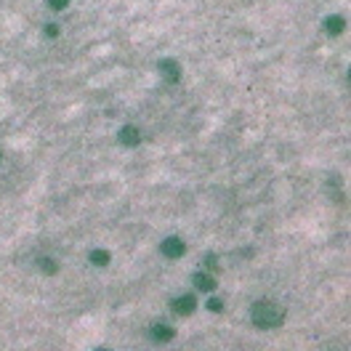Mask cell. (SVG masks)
<instances>
[{
	"instance_id": "cell-4",
	"label": "cell",
	"mask_w": 351,
	"mask_h": 351,
	"mask_svg": "<svg viewBox=\"0 0 351 351\" xmlns=\"http://www.w3.org/2000/svg\"><path fill=\"white\" fill-rule=\"evenodd\" d=\"M184 250H186V247H184V242H181L178 237H170V239H165V242H162V253H165V255H173V258H176V255H181Z\"/></svg>"
},
{
	"instance_id": "cell-3",
	"label": "cell",
	"mask_w": 351,
	"mask_h": 351,
	"mask_svg": "<svg viewBox=\"0 0 351 351\" xmlns=\"http://www.w3.org/2000/svg\"><path fill=\"white\" fill-rule=\"evenodd\" d=\"M192 282H194V287H197V290H202V293L216 290V279L210 277V274H202V271H197V274L192 277Z\"/></svg>"
},
{
	"instance_id": "cell-14",
	"label": "cell",
	"mask_w": 351,
	"mask_h": 351,
	"mask_svg": "<svg viewBox=\"0 0 351 351\" xmlns=\"http://www.w3.org/2000/svg\"><path fill=\"white\" fill-rule=\"evenodd\" d=\"M99 351H104V349H99Z\"/></svg>"
},
{
	"instance_id": "cell-11",
	"label": "cell",
	"mask_w": 351,
	"mask_h": 351,
	"mask_svg": "<svg viewBox=\"0 0 351 351\" xmlns=\"http://www.w3.org/2000/svg\"><path fill=\"white\" fill-rule=\"evenodd\" d=\"M37 263H40V269H45V271H56V263H53V261H48V258H40V261H37Z\"/></svg>"
},
{
	"instance_id": "cell-2",
	"label": "cell",
	"mask_w": 351,
	"mask_h": 351,
	"mask_svg": "<svg viewBox=\"0 0 351 351\" xmlns=\"http://www.w3.org/2000/svg\"><path fill=\"white\" fill-rule=\"evenodd\" d=\"M170 309H176V314H192L194 311V295H178L170 301Z\"/></svg>"
},
{
	"instance_id": "cell-13",
	"label": "cell",
	"mask_w": 351,
	"mask_h": 351,
	"mask_svg": "<svg viewBox=\"0 0 351 351\" xmlns=\"http://www.w3.org/2000/svg\"><path fill=\"white\" fill-rule=\"evenodd\" d=\"M208 309H210V311H221V303H218V301H210Z\"/></svg>"
},
{
	"instance_id": "cell-8",
	"label": "cell",
	"mask_w": 351,
	"mask_h": 351,
	"mask_svg": "<svg viewBox=\"0 0 351 351\" xmlns=\"http://www.w3.org/2000/svg\"><path fill=\"white\" fill-rule=\"evenodd\" d=\"M160 69L165 72L168 80H178V64H176V61H162Z\"/></svg>"
},
{
	"instance_id": "cell-9",
	"label": "cell",
	"mask_w": 351,
	"mask_h": 351,
	"mask_svg": "<svg viewBox=\"0 0 351 351\" xmlns=\"http://www.w3.org/2000/svg\"><path fill=\"white\" fill-rule=\"evenodd\" d=\"M91 261L96 263V266H107V263H109V253L107 250H93L91 253Z\"/></svg>"
},
{
	"instance_id": "cell-5",
	"label": "cell",
	"mask_w": 351,
	"mask_h": 351,
	"mask_svg": "<svg viewBox=\"0 0 351 351\" xmlns=\"http://www.w3.org/2000/svg\"><path fill=\"white\" fill-rule=\"evenodd\" d=\"M149 335H152L154 341L162 343V341H170V338H173V330H170L168 325H154L152 330H149Z\"/></svg>"
},
{
	"instance_id": "cell-12",
	"label": "cell",
	"mask_w": 351,
	"mask_h": 351,
	"mask_svg": "<svg viewBox=\"0 0 351 351\" xmlns=\"http://www.w3.org/2000/svg\"><path fill=\"white\" fill-rule=\"evenodd\" d=\"M45 35H48V37H56V35H59V27H56V24H48V27H45Z\"/></svg>"
},
{
	"instance_id": "cell-7",
	"label": "cell",
	"mask_w": 351,
	"mask_h": 351,
	"mask_svg": "<svg viewBox=\"0 0 351 351\" xmlns=\"http://www.w3.org/2000/svg\"><path fill=\"white\" fill-rule=\"evenodd\" d=\"M120 141L128 144V146H136V144H138V130H136L133 125L122 128V130H120Z\"/></svg>"
},
{
	"instance_id": "cell-10",
	"label": "cell",
	"mask_w": 351,
	"mask_h": 351,
	"mask_svg": "<svg viewBox=\"0 0 351 351\" xmlns=\"http://www.w3.org/2000/svg\"><path fill=\"white\" fill-rule=\"evenodd\" d=\"M67 3H69V0H48V5H51L53 11H64Z\"/></svg>"
},
{
	"instance_id": "cell-6",
	"label": "cell",
	"mask_w": 351,
	"mask_h": 351,
	"mask_svg": "<svg viewBox=\"0 0 351 351\" xmlns=\"http://www.w3.org/2000/svg\"><path fill=\"white\" fill-rule=\"evenodd\" d=\"M343 27H346V21H343L341 16H330V19H325V29H327V35H341V32H343Z\"/></svg>"
},
{
	"instance_id": "cell-1",
	"label": "cell",
	"mask_w": 351,
	"mask_h": 351,
	"mask_svg": "<svg viewBox=\"0 0 351 351\" xmlns=\"http://www.w3.org/2000/svg\"><path fill=\"white\" fill-rule=\"evenodd\" d=\"M250 317H253L255 327H261V330H271V327H277L279 322H282L285 314H282V309H279L277 303H271V301H258V303H253Z\"/></svg>"
}]
</instances>
